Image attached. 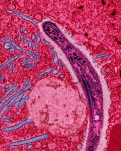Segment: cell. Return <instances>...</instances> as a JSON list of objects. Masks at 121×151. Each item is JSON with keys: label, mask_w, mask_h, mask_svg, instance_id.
I'll return each instance as SVG.
<instances>
[{"label": "cell", "mask_w": 121, "mask_h": 151, "mask_svg": "<svg viewBox=\"0 0 121 151\" xmlns=\"http://www.w3.org/2000/svg\"><path fill=\"white\" fill-rule=\"evenodd\" d=\"M16 14L19 15V16L20 17H21L23 19H25V20H26V21L31 22V23H32L34 25L37 26V24L36 22L35 21H33L32 19H31V18H29V17H26V16L24 15L23 14H21V13H19L18 12H16Z\"/></svg>", "instance_id": "obj_7"}, {"label": "cell", "mask_w": 121, "mask_h": 151, "mask_svg": "<svg viewBox=\"0 0 121 151\" xmlns=\"http://www.w3.org/2000/svg\"><path fill=\"white\" fill-rule=\"evenodd\" d=\"M70 58H71V60H72V61H73V58H72V57H70Z\"/></svg>", "instance_id": "obj_40"}, {"label": "cell", "mask_w": 121, "mask_h": 151, "mask_svg": "<svg viewBox=\"0 0 121 151\" xmlns=\"http://www.w3.org/2000/svg\"><path fill=\"white\" fill-rule=\"evenodd\" d=\"M79 58V57H78V56H77V57H75V59H77V58Z\"/></svg>", "instance_id": "obj_46"}, {"label": "cell", "mask_w": 121, "mask_h": 151, "mask_svg": "<svg viewBox=\"0 0 121 151\" xmlns=\"http://www.w3.org/2000/svg\"><path fill=\"white\" fill-rule=\"evenodd\" d=\"M28 41V37H25V39H24V40L23 41V45H25L26 43V42Z\"/></svg>", "instance_id": "obj_24"}, {"label": "cell", "mask_w": 121, "mask_h": 151, "mask_svg": "<svg viewBox=\"0 0 121 151\" xmlns=\"http://www.w3.org/2000/svg\"><path fill=\"white\" fill-rule=\"evenodd\" d=\"M1 90H2L3 89V87H1Z\"/></svg>", "instance_id": "obj_48"}, {"label": "cell", "mask_w": 121, "mask_h": 151, "mask_svg": "<svg viewBox=\"0 0 121 151\" xmlns=\"http://www.w3.org/2000/svg\"><path fill=\"white\" fill-rule=\"evenodd\" d=\"M18 39H17V38H16V39H15V41H18Z\"/></svg>", "instance_id": "obj_44"}, {"label": "cell", "mask_w": 121, "mask_h": 151, "mask_svg": "<svg viewBox=\"0 0 121 151\" xmlns=\"http://www.w3.org/2000/svg\"><path fill=\"white\" fill-rule=\"evenodd\" d=\"M32 86L33 84H32V83H30V84H29V85L26 86L24 88H23L22 90L18 91V92H16V93L14 94L13 95L10 97L6 101H5V102L3 103V104L1 105V108H0L1 111L3 110V109H4V108L6 107L9 103H11V101L15 100V98H17L18 96H19V95H21V94L23 93H24L25 91H28L29 89H30V88L32 87Z\"/></svg>", "instance_id": "obj_2"}, {"label": "cell", "mask_w": 121, "mask_h": 151, "mask_svg": "<svg viewBox=\"0 0 121 151\" xmlns=\"http://www.w3.org/2000/svg\"><path fill=\"white\" fill-rule=\"evenodd\" d=\"M73 55H74L75 56H76V55H76V54H75V53H74V54H73Z\"/></svg>", "instance_id": "obj_47"}, {"label": "cell", "mask_w": 121, "mask_h": 151, "mask_svg": "<svg viewBox=\"0 0 121 151\" xmlns=\"http://www.w3.org/2000/svg\"><path fill=\"white\" fill-rule=\"evenodd\" d=\"M38 60H39V58H30V59H26V60L23 61V62H22V64L25 65V64H27V63H29L32 62L37 61Z\"/></svg>", "instance_id": "obj_12"}, {"label": "cell", "mask_w": 121, "mask_h": 151, "mask_svg": "<svg viewBox=\"0 0 121 151\" xmlns=\"http://www.w3.org/2000/svg\"><path fill=\"white\" fill-rule=\"evenodd\" d=\"M49 52L51 54H53L54 55L53 58V63L54 65H57L58 62V58L57 53L54 51L49 50Z\"/></svg>", "instance_id": "obj_9"}, {"label": "cell", "mask_w": 121, "mask_h": 151, "mask_svg": "<svg viewBox=\"0 0 121 151\" xmlns=\"http://www.w3.org/2000/svg\"><path fill=\"white\" fill-rule=\"evenodd\" d=\"M67 48H68V49H69V48L68 47V46H67Z\"/></svg>", "instance_id": "obj_52"}, {"label": "cell", "mask_w": 121, "mask_h": 151, "mask_svg": "<svg viewBox=\"0 0 121 151\" xmlns=\"http://www.w3.org/2000/svg\"><path fill=\"white\" fill-rule=\"evenodd\" d=\"M46 30H47V31H48V32L50 31V29H46Z\"/></svg>", "instance_id": "obj_38"}, {"label": "cell", "mask_w": 121, "mask_h": 151, "mask_svg": "<svg viewBox=\"0 0 121 151\" xmlns=\"http://www.w3.org/2000/svg\"><path fill=\"white\" fill-rule=\"evenodd\" d=\"M22 56V54H19L16 56H14L13 58H11V59H9L7 61H6L5 63H4L1 66V70L3 69L4 68H5L7 65H9V64H11V63L13 62V61H14L18 59L19 58H21Z\"/></svg>", "instance_id": "obj_4"}, {"label": "cell", "mask_w": 121, "mask_h": 151, "mask_svg": "<svg viewBox=\"0 0 121 151\" xmlns=\"http://www.w3.org/2000/svg\"><path fill=\"white\" fill-rule=\"evenodd\" d=\"M36 55L37 56H40V54H39V52H36Z\"/></svg>", "instance_id": "obj_37"}, {"label": "cell", "mask_w": 121, "mask_h": 151, "mask_svg": "<svg viewBox=\"0 0 121 151\" xmlns=\"http://www.w3.org/2000/svg\"><path fill=\"white\" fill-rule=\"evenodd\" d=\"M11 44L12 46H13V47H14L16 49H17V50H18L19 51V52H22L23 51V48H22L21 47H19V46H18L17 45V44L15 42H13V41H11Z\"/></svg>", "instance_id": "obj_11"}, {"label": "cell", "mask_w": 121, "mask_h": 151, "mask_svg": "<svg viewBox=\"0 0 121 151\" xmlns=\"http://www.w3.org/2000/svg\"><path fill=\"white\" fill-rule=\"evenodd\" d=\"M49 137V134H42V135L37 136V137H33V138L15 142L10 143V144L8 145L7 146L12 147V146H20V145H26V144H30V143H33V142H35L42 140H43V139L48 138Z\"/></svg>", "instance_id": "obj_1"}, {"label": "cell", "mask_w": 121, "mask_h": 151, "mask_svg": "<svg viewBox=\"0 0 121 151\" xmlns=\"http://www.w3.org/2000/svg\"><path fill=\"white\" fill-rule=\"evenodd\" d=\"M29 55H27V56H26L25 58H29Z\"/></svg>", "instance_id": "obj_39"}, {"label": "cell", "mask_w": 121, "mask_h": 151, "mask_svg": "<svg viewBox=\"0 0 121 151\" xmlns=\"http://www.w3.org/2000/svg\"><path fill=\"white\" fill-rule=\"evenodd\" d=\"M24 66L25 67H26V68H32V67L33 66V65L32 64H25L24 65Z\"/></svg>", "instance_id": "obj_16"}, {"label": "cell", "mask_w": 121, "mask_h": 151, "mask_svg": "<svg viewBox=\"0 0 121 151\" xmlns=\"http://www.w3.org/2000/svg\"><path fill=\"white\" fill-rule=\"evenodd\" d=\"M11 37H10V36H9V37H5V38H4V39H3V40H1V42H5V41H7L8 40H10V39H11Z\"/></svg>", "instance_id": "obj_19"}, {"label": "cell", "mask_w": 121, "mask_h": 151, "mask_svg": "<svg viewBox=\"0 0 121 151\" xmlns=\"http://www.w3.org/2000/svg\"><path fill=\"white\" fill-rule=\"evenodd\" d=\"M32 50L33 51H35L36 49L37 48V44L34 43L33 44V45L32 46Z\"/></svg>", "instance_id": "obj_28"}, {"label": "cell", "mask_w": 121, "mask_h": 151, "mask_svg": "<svg viewBox=\"0 0 121 151\" xmlns=\"http://www.w3.org/2000/svg\"><path fill=\"white\" fill-rule=\"evenodd\" d=\"M54 39H55V40H58V38H57V37H54Z\"/></svg>", "instance_id": "obj_42"}, {"label": "cell", "mask_w": 121, "mask_h": 151, "mask_svg": "<svg viewBox=\"0 0 121 151\" xmlns=\"http://www.w3.org/2000/svg\"><path fill=\"white\" fill-rule=\"evenodd\" d=\"M31 38L32 41H35V40H36V35L34 34H32L31 35Z\"/></svg>", "instance_id": "obj_23"}, {"label": "cell", "mask_w": 121, "mask_h": 151, "mask_svg": "<svg viewBox=\"0 0 121 151\" xmlns=\"http://www.w3.org/2000/svg\"><path fill=\"white\" fill-rule=\"evenodd\" d=\"M29 95H28L27 96L25 97L24 98L21 99V100L19 101L18 105L17 106V109H21V108L23 107L24 104L29 100Z\"/></svg>", "instance_id": "obj_6"}, {"label": "cell", "mask_w": 121, "mask_h": 151, "mask_svg": "<svg viewBox=\"0 0 121 151\" xmlns=\"http://www.w3.org/2000/svg\"><path fill=\"white\" fill-rule=\"evenodd\" d=\"M26 53L29 54V55H31V56H33L34 58H37V56L35 54H34V53H33L31 51L29 50V49H27L26 50Z\"/></svg>", "instance_id": "obj_15"}, {"label": "cell", "mask_w": 121, "mask_h": 151, "mask_svg": "<svg viewBox=\"0 0 121 151\" xmlns=\"http://www.w3.org/2000/svg\"><path fill=\"white\" fill-rule=\"evenodd\" d=\"M41 41V38L40 36V33L39 31H37V45H39Z\"/></svg>", "instance_id": "obj_14"}, {"label": "cell", "mask_w": 121, "mask_h": 151, "mask_svg": "<svg viewBox=\"0 0 121 151\" xmlns=\"http://www.w3.org/2000/svg\"><path fill=\"white\" fill-rule=\"evenodd\" d=\"M5 88H6V89H8V88H9L10 87V84H7L5 85Z\"/></svg>", "instance_id": "obj_32"}, {"label": "cell", "mask_w": 121, "mask_h": 151, "mask_svg": "<svg viewBox=\"0 0 121 151\" xmlns=\"http://www.w3.org/2000/svg\"><path fill=\"white\" fill-rule=\"evenodd\" d=\"M11 43L9 42H6V43L4 44V48L5 50H7V49H10L11 47Z\"/></svg>", "instance_id": "obj_13"}, {"label": "cell", "mask_w": 121, "mask_h": 151, "mask_svg": "<svg viewBox=\"0 0 121 151\" xmlns=\"http://www.w3.org/2000/svg\"><path fill=\"white\" fill-rule=\"evenodd\" d=\"M15 51V48L13 47H11V48L9 49V52H10L11 53H14Z\"/></svg>", "instance_id": "obj_21"}, {"label": "cell", "mask_w": 121, "mask_h": 151, "mask_svg": "<svg viewBox=\"0 0 121 151\" xmlns=\"http://www.w3.org/2000/svg\"><path fill=\"white\" fill-rule=\"evenodd\" d=\"M25 39V37H24V35H21V40H23V39Z\"/></svg>", "instance_id": "obj_35"}, {"label": "cell", "mask_w": 121, "mask_h": 151, "mask_svg": "<svg viewBox=\"0 0 121 151\" xmlns=\"http://www.w3.org/2000/svg\"><path fill=\"white\" fill-rule=\"evenodd\" d=\"M34 145H32V144H30V145H28V146H27V149H29H29H31L32 148H33Z\"/></svg>", "instance_id": "obj_27"}, {"label": "cell", "mask_w": 121, "mask_h": 151, "mask_svg": "<svg viewBox=\"0 0 121 151\" xmlns=\"http://www.w3.org/2000/svg\"><path fill=\"white\" fill-rule=\"evenodd\" d=\"M52 31H53V32L55 33V31H54V30H52Z\"/></svg>", "instance_id": "obj_51"}, {"label": "cell", "mask_w": 121, "mask_h": 151, "mask_svg": "<svg viewBox=\"0 0 121 151\" xmlns=\"http://www.w3.org/2000/svg\"><path fill=\"white\" fill-rule=\"evenodd\" d=\"M28 46L29 48H31V47H32L33 44L32 42L31 41H29L28 42Z\"/></svg>", "instance_id": "obj_22"}, {"label": "cell", "mask_w": 121, "mask_h": 151, "mask_svg": "<svg viewBox=\"0 0 121 151\" xmlns=\"http://www.w3.org/2000/svg\"><path fill=\"white\" fill-rule=\"evenodd\" d=\"M3 122H4L8 123H9L11 122V120L9 119H4L3 120Z\"/></svg>", "instance_id": "obj_20"}, {"label": "cell", "mask_w": 121, "mask_h": 151, "mask_svg": "<svg viewBox=\"0 0 121 151\" xmlns=\"http://www.w3.org/2000/svg\"><path fill=\"white\" fill-rule=\"evenodd\" d=\"M82 59V58H79V59H77V61H79V60H80Z\"/></svg>", "instance_id": "obj_43"}, {"label": "cell", "mask_w": 121, "mask_h": 151, "mask_svg": "<svg viewBox=\"0 0 121 151\" xmlns=\"http://www.w3.org/2000/svg\"><path fill=\"white\" fill-rule=\"evenodd\" d=\"M52 71V68H48L46 70H44V71H43V72H41L38 75L37 77V79H39V78H41L42 76L44 75V74H47V73H48L49 72H51Z\"/></svg>", "instance_id": "obj_10"}, {"label": "cell", "mask_w": 121, "mask_h": 151, "mask_svg": "<svg viewBox=\"0 0 121 151\" xmlns=\"http://www.w3.org/2000/svg\"><path fill=\"white\" fill-rule=\"evenodd\" d=\"M24 93L21 94V95H19V96H18L15 100H13V101L11 102V103L10 104V105H9V107H11L12 106L15 104L18 103V102H19V101L21 100V99L23 98V96H24Z\"/></svg>", "instance_id": "obj_8"}, {"label": "cell", "mask_w": 121, "mask_h": 151, "mask_svg": "<svg viewBox=\"0 0 121 151\" xmlns=\"http://www.w3.org/2000/svg\"><path fill=\"white\" fill-rule=\"evenodd\" d=\"M29 79L26 80V81L25 82H24V86H27V85H29Z\"/></svg>", "instance_id": "obj_25"}, {"label": "cell", "mask_w": 121, "mask_h": 151, "mask_svg": "<svg viewBox=\"0 0 121 151\" xmlns=\"http://www.w3.org/2000/svg\"><path fill=\"white\" fill-rule=\"evenodd\" d=\"M32 122V121L30 119H26L24 121H22L21 122L18 124L17 125L15 126H12V127H4L1 129V130L4 132H9V131H13L16 130L20 128L23 127V126L26 125L27 124L29 123Z\"/></svg>", "instance_id": "obj_3"}, {"label": "cell", "mask_w": 121, "mask_h": 151, "mask_svg": "<svg viewBox=\"0 0 121 151\" xmlns=\"http://www.w3.org/2000/svg\"><path fill=\"white\" fill-rule=\"evenodd\" d=\"M19 31H20V32H21V33L23 32V27H21V28H20V29H19Z\"/></svg>", "instance_id": "obj_31"}, {"label": "cell", "mask_w": 121, "mask_h": 151, "mask_svg": "<svg viewBox=\"0 0 121 151\" xmlns=\"http://www.w3.org/2000/svg\"><path fill=\"white\" fill-rule=\"evenodd\" d=\"M61 42H62V43H64V41H61Z\"/></svg>", "instance_id": "obj_53"}, {"label": "cell", "mask_w": 121, "mask_h": 151, "mask_svg": "<svg viewBox=\"0 0 121 151\" xmlns=\"http://www.w3.org/2000/svg\"><path fill=\"white\" fill-rule=\"evenodd\" d=\"M16 86H17V84H16V83H14V84H13V85L11 86V87H10V88L7 91L5 92L4 94L3 95V97L1 98V101H3L5 100L6 98L7 97L8 95L11 92H12V91H13V90L15 88H16Z\"/></svg>", "instance_id": "obj_5"}, {"label": "cell", "mask_w": 121, "mask_h": 151, "mask_svg": "<svg viewBox=\"0 0 121 151\" xmlns=\"http://www.w3.org/2000/svg\"><path fill=\"white\" fill-rule=\"evenodd\" d=\"M19 88H20V87H16V89H15V90H13V91H12V92H15V91H17L18 90H19Z\"/></svg>", "instance_id": "obj_30"}, {"label": "cell", "mask_w": 121, "mask_h": 151, "mask_svg": "<svg viewBox=\"0 0 121 151\" xmlns=\"http://www.w3.org/2000/svg\"><path fill=\"white\" fill-rule=\"evenodd\" d=\"M61 64L63 66H65V65L64 63L62 61H61Z\"/></svg>", "instance_id": "obj_34"}, {"label": "cell", "mask_w": 121, "mask_h": 151, "mask_svg": "<svg viewBox=\"0 0 121 151\" xmlns=\"http://www.w3.org/2000/svg\"><path fill=\"white\" fill-rule=\"evenodd\" d=\"M59 39H60V40H62V38H61V37H59Z\"/></svg>", "instance_id": "obj_50"}, {"label": "cell", "mask_w": 121, "mask_h": 151, "mask_svg": "<svg viewBox=\"0 0 121 151\" xmlns=\"http://www.w3.org/2000/svg\"><path fill=\"white\" fill-rule=\"evenodd\" d=\"M60 69H62V65H61V66H60Z\"/></svg>", "instance_id": "obj_45"}, {"label": "cell", "mask_w": 121, "mask_h": 151, "mask_svg": "<svg viewBox=\"0 0 121 151\" xmlns=\"http://www.w3.org/2000/svg\"><path fill=\"white\" fill-rule=\"evenodd\" d=\"M58 73H59V72L58 71V70L56 69L52 70V74H54V75L57 74Z\"/></svg>", "instance_id": "obj_17"}, {"label": "cell", "mask_w": 121, "mask_h": 151, "mask_svg": "<svg viewBox=\"0 0 121 151\" xmlns=\"http://www.w3.org/2000/svg\"><path fill=\"white\" fill-rule=\"evenodd\" d=\"M27 33H28L27 30H26V29H25V30H24V33L25 34H26Z\"/></svg>", "instance_id": "obj_36"}, {"label": "cell", "mask_w": 121, "mask_h": 151, "mask_svg": "<svg viewBox=\"0 0 121 151\" xmlns=\"http://www.w3.org/2000/svg\"><path fill=\"white\" fill-rule=\"evenodd\" d=\"M13 64H10V66H9V67L8 70V71L9 73H10L11 71H12V68H13Z\"/></svg>", "instance_id": "obj_18"}, {"label": "cell", "mask_w": 121, "mask_h": 151, "mask_svg": "<svg viewBox=\"0 0 121 151\" xmlns=\"http://www.w3.org/2000/svg\"><path fill=\"white\" fill-rule=\"evenodd\" d=\"M69 46V47H70V48H71V49H72V47H70V46Z\"/></svg>", "instance_id": "obj_49"}, {"label": "cell", "mask_w": 121, "mask_h": 151, "mask_svg": "<svg viewBox=\"0 0 121 151\" xmlns=\"http://www.w3.org/2000/svg\"><path fill=\"white\" fill-rule=\"evenodd\" d=\"M4 77H5V74H2V76H1V82H3V81H4Z\"/></svg>", "instance_id": "obj_29"}, {"label": "cell", "mask_w": 121, "mask_h": 151, "mask_svg": "<svg viewBox=\"0 0 121 151\" xmlns=\"http://www.w3.org/2000/svg\"><path fill=\"white\" fill-rule=\"evenodd\" d=\"M44 44H46V46H47V47L50 46V43H49V42H48L47 40H44Z\"/></svg>", "instance_id": "obj_26"}, {"label": "cell", "mask_w": 121, "mask_h": 151, "mask_svg": "<svg viewBox=\"0 0 121 151\" xmlns=\"http://www.w3.org/2000/svg\"><path fill=\"white\" fill-rule=\"evenodd\" d=\"M60 76V78H64V74H60V76Z\"/></svg>", "instance_id": "obj_33"}, {"label": "cell", "mask_w": 121, "mask_h": 151, "mask_svg": "<svg viewBox=\"0 0 121 151\" xmlns=\"http://www.w3.org/2000/svg\"><path fill=\"white\" fill-rule=\"evenodd\" d=\"M34 66H35V67H37V65L36 64H34Z\"/></svg>", "instance_id": "obj_41"}]
</instances>
